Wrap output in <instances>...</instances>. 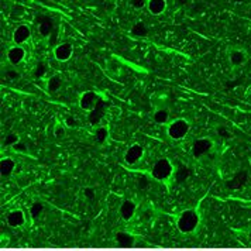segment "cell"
I'll return each mask as SVG.
<instances>
[{
	"label": "cell",
	"mask_w": 251,
	"mask_h": 251,
	"mask_svg": "<svg viewBox=\"0 0 251 251\" xmlns=\"http://www.w3.org/2000/svg\"><path fill=\"white\" fill-rule=\"evenodd\" d=\"M24 216H23V212L22 210H14L10 213V216H9V222L12 223V225H20V223H23Z\"/></svg>",
	"instance_id": "obj_25"
},
{
	"label": "cell",
	"mask_w": 251,
	"mask_h": 251,
	"mask_svg": "<svg viewBox=\"0 0 251 251\" xmlns=\"http://www.w3.org/2000/svg\"><path fill=\"white\" fill-rule=\"evenodd\" d=\"M147 1H149V0H128L130 6H131L134 10H141V9L147 7Z\"/></svg>",
	"instance_id": "obj_27"
},
{
	"label": "cell",
	"mask_w": 251,
	"mask_h": 251,
	"mask_svg": "<svg viewBox=\"0 0 251 251\" xmlns=\"http://www.w3.org/2000/svg\"><path fill=\"white\" fill-rule=\"evenodd\" d=\"M174 174H175V165L170 158L165 157L158 158L150 168V178L157 182H168L171 178H174Z\"/></svg>",
	"instance_id": "obj_1"
},
{
	"label": "cell",
	"mask_w": 251,
	"mask_h": 251,
	"mask_svg": "<svg viewBox=\"0 0 251 251\" xmlns=\"http://www.w3.org/2000/svg\"><path fill=\"white\" fill-rule=\"evenodd\" d=\"M17 143H20V137L16 133H7L3 138V146L6 147H14Z\"/></svg>",
	"instance_id": "obj_22"
},
{
	"label": "cell",
	"mask_w": 251,
	"mask_h": 251,
	"mask_svg": "<svg viewBox=\"0 0 251 251\" xmlns=\"http://www.w3.org/2000/svg\"><path fill=\"white\" fill-rule=\"evenodd\" d=\"M31 37V28L28 24H20L13 31V43L14 46H23Z\"/></svg>",
	"instance_id": "obj_10"
},
{
	"label": "cell",
	"mask_w": 251,
	"mask_h": 251,
	"mask_svg": "<svg viewBox=\"0 0 251 251\" xmlns=\"http://www.w3.org/2000/svg\"><path fill=\"white\" fill-rule=\"evenodd\" d=\"M198 220H199V217H198L195 210H186V212H183L182 215H181V217H179L178 226H179V228H181L182 231H191V230H194V228L196 227Z\"/></svg>",
	"instance_id": "obj_7"
},
{
	"label": "cell",
	"mask_w": 251,
	"mask_h": 251,
	"mask_svg": "<svg viewBox=\"0 0 251 251\" xmlns=\"http://www.w3.org/2000/svg\"><path fill=\"white\" fill-rule=\"evenodd\" d=\"M52 134L55 138H64L67 134V126L64 123H57L54 130H52Z\"/></svg>",
	"instance_id": "obj_26"
},
{
	"label": "cell",
	"mask_w": 251,
	"mask_h": 251,
	"mask_svg": "<svg viewBox=\"0 0 251 251\" xmlns=\"http://www.w3.org/2000/svg\"><path fill=\"white\" fill-rule=\"evenodd\" d=\"M137 183H138V186H140V188H144V186H146V185L149 183V181H147V178H144V176H143V178H140V179H138Z\"/></svg>",
	"instance_id": "obj_32"
},
{
	"label": "cell",
	"mask_w": 251,
	"mask_h": 251,
	"mask_svg": "<svg viewBox=\"0 0 251 251\" xmlns=\"http://www.w3.org/2000/svg\"><path fill=\"white\" fill-rule=\"evenodd\" d=\"M54 58L59 62H67L74 55V47L71 43H59L52 50Z\"/></svg>",
	"instance_id": "obj_8"
},
{
	"label": "cell",
	"mask_w": 251,
	"mask_h": 251,
	"mask_svg": "<svg viewBox=\"0 0 251 251\" xmlns=\"http://www.w3.org/2000/svg\"><path fill=\"white\" fill-rule=\"evenodd\" d=\"M52 31H54V22H52V19L48 17V16L41 17L40 22H38V34L41 35L43 38H48L50 35L52 34Z\"/></svg>",
	"instance_id": "obj_13"
},
{
	"label": "cell",
	"mask_w": 251,
	"mask_h": 251,
	"mask_svg": "<svg viewBox=\"0 0 251 251\" xmlns=\"http://www.w3.org/2000/svg\"><path fill=\"white\" fill-rule=\"evenodd\" d=\"M14 170H16V161L10 158V157L1 158V161H0V172H1L3 178L10 176L14 172Z\"/></svg>",
	"instance_id": "obj_17"
},
{
	"label": "cell",
	"mask_w": 251,
	"mask_h": 251,
	"mask_svg": "<svg viewBox=\"0 0 251 251\" xmlns=\"http://www.w3.org/2000/svg\"><path fill=\"white\" fill-rule=\"evenodd\" d=\"M174 178L178 183L185 182L188 178H189V168L186 165H178L175 168V174H174Z\"/></svg>",
	"instance_id": "obj_21"
},
{
	"label": "cell",
	"mask_w": 251,
	"mask_h": 251,
	"mask_svg": "<svg viewBox=\"0 0 251 251\" xmlns=\"http://www.w3.org/2000/svg\"><path fill=\"white\" fill-rule=\"evenodd\" d=\"M168 100H170V98H168V95L164 93V92L154 93V95L151 96V103H152L154 109H157V107H168V106H167V104H168Z\"/></svg>",
	"instance_id": "obj_19"
},
{
	"label": "cell",
	"mask_w": 251,
	"mask_h": 251,
	"mask_svg": "<svg viewBox=\"0 0 251 251\" xmlns=\"http://www.w3.org/2000/svg\"><path fill=\"white\" fill-rule=\"evenodd\" d=\"M144 158V147L141 144H131L126 149L125 154H123V161H125L126 165H130V167H134L137 165L138 162H141Z\"/></svg>",
	"instance_id": "obj_4"
},
{
	"label": "cell",
	"mask_w": 251,
	"mask_h": 251,
	"mask_svg": "<svg viewBox=\"0 0 251 251\" xmlns=\"http://www.w3.org/2000/svg\"><path fill=\"white\" fill-rule=\"evenodd\" d=\"M64 125L67 126V128H72V127H78V120L74 116H67L64 120Z\"/></svg>",
	"instance_id": "obj_28"
},
{
	"label": "cell",
	"mask_w": 251,
	"mask_h": 251,
	"mask_svg": "<svg viewBox=\"0 0 251 251\" xmlns=\"http://www.w3.org/2000/svg\"><path fill=\"white\" fill-rule=\"evenodd\" d=\"M13 149L16 150V151H19V152H25V150H27V147H25V144H23L22 141L20 143H17Z\"/></svg>",
	"instance_id": "obj_31"
},
{
	"label": "cell",
	"mask_w": 251,
	"mask_h": 251,
	"mask_svg": "<svg viewBox=\"0 0 251 251\" xmlns=\"http://www.w3.org/2000/svg\"><path fill=\"white\" fill-rule=\"evenodd\" d=\"M25 55H27V52H25L23 46H13L7 50L6 58H7V62L12 67H17V65H20L23 62Z\"/></svg>",
	"instance_id": "obj_9"
},
{
	"label": "cell",
	"mask_w": 251,
	"mask_h": 251,
	"mask_svg": "<svg viewBox=\"0 0 251 251\" xmlns=\"http://www.w3.org/2000/svg\"><path fill=\"white\" fill-rule=\"evenodd\" d=\"M147 10L152 16H161L167 10V0H149L147 1Z\"/></svg>",
	"instance_id": "obj_16"
},
{
	"label": "cell",
	"mask_w": 251,
	"mask_h": 251,
	"mask_svg": "<svg viewBox=\"0 0 251 251\" xmlns=\"http://www.w3.org/2000/svg\"><path fill=\"white\" fill-rule=\"evenodd\" d=\"M152 120L157 125L168 126V123L171 122V110L168 107H157V109H154Z\"/></svg>",
	"instance_id": "obj_12"
},
{
	"label": "cell",
	"mask_w": 251,
	"mask_h": 251,
	"mask_svg": "<svg viewBox=\"0 0 251 251\" xmlns=\"http://www.w3.org/2000/svg\"><path fill=\"white\" fill-rule=\"evenodd\" d=\"M99 100H100V98H99V95L96 92L86 91L83 92V93H80L79 99H78V104H79V107L82 110L89 113L98 106Z\"/></svg>",
	"instance_id": "obj_5"
},
{
	"label": "cell",
	"mask_w": 251,
	"mask_h": 251,
	"mask_svg": "<svg viewBox=\"0 0 251 251\" xmlns=\"http://www.w3.org/2000/svg\"><path fill=\"white\" fill-rule=\"evenodd\" d=\"M104 112H106V103L100 99L99 103H98V106H96L92 112H89V116H88L89 125L95 126V127H98V126L100 125L103 116H104Z\"/></svg>",
	"instance_id": "obj_11"
},
{
	"label": "cell",
	"mask_w": 251,
	"mask_h": 251,
	"mask_svg": "<svg viewBox=\"0 0 251 251\" xmlns=\"http://www.w3.org/2000/svg\"><path fill=\"white\" fill-rule=\"evenodd\" d=\"M6 78L9 80H17L19 78H20V74L16 71V69H6Z\"/></svg>",
	"instance_id": "obj_29"
},
{
	"label": "cell",
	"mask_w": 251,
	"mask_h": 251,
	"mask_svg": "<svg viewBox=\"0 0 251 251\" xmlns=\"http://www.w3.org/2000/svg\"><path fill=\"white\" fill-rule=\"evenodd\" d=\"M62 85H64V79H62L58 74L51 75V76H48L46 80V91L48 92V93H57V92L61 91Z\"/></svg>",
	"instance_id": "obj_14"
},
{
	"label": "cell",
	"mask_w": 251,
	"mask_h": 251,
	"mask_svg": "<svg viewBox=\"0 0 251 251\" xmlns=\"http://www.w3.org/2000/svg\"><path fill=\"white\" fill-rule=\"evenodd\" d=\"M130 33H131V35L137 37V38H141V37H146V35L149 34V27L146 25L144 22H136L131 25Z\"/></svg>",
	"instance_id": "obj_20"
},
{
	"label": "cell",
	"mask_w": 251,
	"mask_h": 251,
	"mask_svg": "<svg viewBox=\"0 0 251 251\" xmlns=\"http://www.w3.org/2000/svg\"><path fill=\"white\" fill-rule=\"evenodd\" d=\"M227 59L228 64L233 67V68H240L243 65H246L249 55L246 52V50L240 48V47H233L227 51Z\"/></svg>",
	"instance_id": "obj_6"
},
{
	"label": "cell",
	"mask_w": 251,
	"mask_h": 251,
	"mask_svg": "<svg viewBox=\"0 0 251 251\" xmlns=\"http://www.w3.org/2000/svg\"><path fill=\"white\" fill-rule=\"evenodd\" d=\"M189 131H191V123L182 117L174 119L168 123V126H165V133L172 141H181L189 134Z\"/></svg>",
	"instance_id": "obj_2"
},
{
	"label": "cell",
	"mask_w": 251,
	"mask_h": 251,
	"mask_svg": "<svg viewBox=\"0 0 251 251\" xmlns=\"http://www.w3.org/2000/svg\"><path fill=\"white\" fill-rule=\"evenodd\" d=\"M217 133H219V136H220V137H223V138L230 137V131H228L225 126H219V128H217Z\"/></svg>",
	"instance_id": "obj_30"
},
{
	"label": "cell",
	"mask_w": 251,
	"mask_h": 251,
	"mask_svg": "<svg viewBox=\"0 0 251 251\" xmlns=\"http://www.w3.org/2000/svg\"><path fill=\"white\" fill-rule=\"evenodd\" d=\"M86 196H88V198H92V196H93V191H92V189H86Z\"/></svg>",
	"instance_id": "obj_33"
},
{
	"label": "cell",
	"mask_w": 251,
	"mask_h": 251,
	"mask_svg": "<svg viewBox=\"0 0 251 251\" xmlns=\"http://www.w3.org/2000/svg\"><path fill=\"white\" fill-rule=\"evenodd\" d=\"M109 140V128L106 126H98L93 131V141L98 146H104Z\"/></svg>",
	"instance_id": "obj_15"
},
{
	"label": "cell",
	"mask_w": 251,
	"mask_h": 251,
	"mask_svg": "<svg viewBox=\"0 0 251 251\" xmlns=\"http://www.w3.org/2000/svg\"><path fill=\"white\" fill-rule=\"evenodd\" d=\"M106 69H107V72H109L110 75H119V72H120V69H122V65H120L119 61L110 59V61L106 64Z\"/></svg>",
	"instance_id": "obj_23"
},
{
	"label": "cell",
	"mask_w": 251,
	"mask_h": 251,
	"mask_svg": "<svg viewBox=\"0 0 251 251\" xmlns=\"http://www.w3.org/2000/svg\"><path fill=\"white\" fill-rule=\"evenodd\" d=\"M215 150V141L210 137H199L191 146V154L195 160L201 161L207 158Z\"/></svg>",
	"instance_id": "obj_3"
},
{
	"label": "cell",
	"mask_w": 251,
	"mask_h": 251,
	"mask_svg": "<svg viewBox=\"0 0 251 251\" xmlns=\"http://www.w3.org/2000/svg\"><path fill=\"white\" fill-rule=\"evenodd\" d=\"M136 203L133 202V201H125L122 206H120V215L123 219L126 220H128V219H131V217L134 216V213H136Z\"/></svg>",
	"instance_id": "obj_18"
},
{
	"label": "cell",
	"mask_w": 251,
	"mask_h": 251,
	"mask_svg": "<svg viewBox=\"0 0 251 251\" xmlns=\"http://www.w3.org/2000/svg\"><path fill=\"white\" fill-rule=\"evenodd\" d=\"M47 71H48V67H47L46 62H38L37 65H35L34 68V76L37 78V79H43L44 76H46Z\"/></svg>",
	"instance_id": "obj_24"
}]
</instances>
